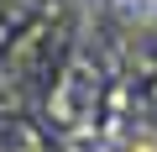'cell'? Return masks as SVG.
Returning <instances> with one entry per match:
<instances>
[]
</instances>
